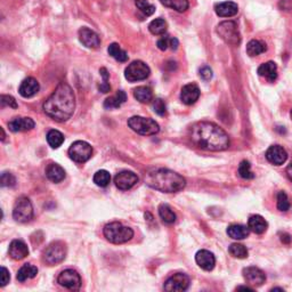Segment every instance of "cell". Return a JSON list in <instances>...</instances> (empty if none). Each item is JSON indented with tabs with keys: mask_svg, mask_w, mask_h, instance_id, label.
Returning <instances> with one entry per match:
<instances>
[{
	"mask_svg": "<svg viewBox=\"0 0 292 292\" xmlns=\"http://www.w3.org/2000/svg\"><path fill=\"white\" fill-rule=\"evenodd\" d=\"M191 141L207 151H225L229 147V137L220 127L213 122H198L191 129Z\"/></svg>",
	"mask_w": 292,
	"mask_h": 292,
	"instance_id": "cell-1",
	"label": "cell"
},
{
	"mask_svg": "<svg viewBox=\"0 0 292 292\" xmlns=\"http://www.w3.org/2000/svg\"><path fill=\"white\" fill-rule=\"evenodd\" d=\"M44 112L57 122H64L72 117L75 109V96L68 83L61 82L44 103Z\"/></svg>",
	"mask_w": 292,
	"mask_h": 292,
	"instance_id": "cell-2",
	"label": "cell"
},
{
	"mask_svg": "<svg viewBox=\"0 0 292 292\" xmlns=\"http://www.w3.org/2000/svg\"><path fill=\"white\" fill-rule=\"evenodd\" d=\"M144 182L153 190L163 193H176L186 185V180L177 172L164 168L151 169L144 176Z\"/></svg>",
	"mask_w": 292,
	"mask_h": 292,
	"instance_id": "cell-3",
	"label": "cell"
},
{
	"mask_svg": "<svg viewBox=\"0 0 292 292\" xmlns=\"http://www.w3.org/2000/svg\"><path fill=\"white\" fill-rule=\"evenodd\" d=\"M104 236L111 243L122 244L132 240V237L134 236V230L128 226L122 225L121 222L114 221L105 225Z\"/></svg>",
	"mask_w": 292,
	"mask_h": 292,
	"instance_id": "cell-4",
	"label": "cell"
},
{
	"mask_svg": "<svg viewBox=\"0 0 292 292\" xmlns=\"http://www.w3.org/2000/svg\"><path fill=\"white\" fill-rule=\"evenodd\" d=\"M128 126L134 132L144 136H152L159 133L160 127L153 119L144 117H132L128 120Z\"/></svg>",
	"mask_w": 292,
	"mask_h": 292,
	"instance_id": "cell-5",
	"label": "cell"
},
{
	"mask_svg": "<svg viewBox=\"0 0 292 292\" xmlns=\"http://www.w3.org/2000/svg\"><path fill=\"white\" fill-rule=\"evenodd\" d=\"M217 33L226 44L236 46L241 42V34L237 24L234 21H224L217 26Z\"/></svg>",
	"mask_w": 292,
	"mask_h": 292,
	"instance_id": "cell-6",
	"label": "cell"
},
{
	"mask_svg": "<svg viewBox=\"0 0 292 292\" xmlns=\"http://www.w3.org/2000/svg\"><path fill=\"white\" fill-rule=\"evenodd\" d=\"M67 245L63 242H53L45 249L42 253V260L48 265H56L62 263L67 257Z\"/></svg>",
	"mask_w": 292,
	"mask_h": 292,
	"instance_id": "cell-7",
	"label": "cell"
},
{
	"mask_svg": "<svg viewBox=\"0 0 292 292\" xmlns=\"http://www.w3.org/2000/svg\"><path fill=\"white\" fill-rule=\"evenodd\" d=\"M149 74H151V70L143 61H134L125 70L126 79L130 82L142 81V80L147 79Z\"/></svg>",
	"mask_w": 292,
	"mask_h": 292,
	"instance_id": "cell-8",
	"label": "cell"
},
{
	"mask_svg": "<svg viewBox=\"0 0 292 292\" xmlns=\"http://www.w3.org/2000/svg\"><path fill=\"white\" fill-rule=\"evenodd\" d=\"M33 217V207L28 198L22 197L16 200L13 209V218L18 222H28Z\"/></svg>",
	"mask_w": 292,
	"mask_h": 292,
	"instance_id": "cell-9",
	"label": "cell"
},
{
	"mask_svg": "<svg viewBox=\"0 0 292 292\" xmlns=\"http://www.w3.org/2000/svg\"><path fill=\"white\" fill-rule=\"evenodd\" d=\"M69 155L74 162H87L93 155V147L83 141H76L69 148Z\"/></svg>",
	"mask_w": 292,
	"mask_h": 292,
	"instance_id": "cell-10",
	"label": "cell"
},
{
	"mask_svg": "<svg viewBox=\"0 0 292 292\" xmlns=\"http://www.w3.org/2000/svg\"><path fill=\"white\" fill-rule=\"evenodd\" d=\"M57 282L61 287L67 288L69 290H79L81 287V278L74 270L63 271L57 278Z\"/></svg>",
	"mask_w": 292,
	"mask_h": 292,
	"instance_id": "cell-11",
	"label": "cell"
},
{
	"mask_svg": "<svg viewBox=\"0 0 292 292\" xmlns=\"http://www.w3.org/2000/svg\"><path fill=\"white\" fill-rule=\"evenodd\" d=\"M190 287V278L183 273H177L169 278L164 283V290L169 292L186 291Z\"/></svg>",
	"mask_w": 292,
	"mask_h": 292,
	"instance_id": "cell-12",
	"label": "cell"
},
{
	"mask_svg": "<svg viewBox=\"0 0 292 292\" xmlns=\"http://www.w3.org/2000/svg\"><path fill=\"white\" fill-rule=\"evenodd\" d=\"M114 183L119 190L127 191L133 188L138 183V177L135 172L124 170L120 171L114 177Z\"/></svg>",
	"mask_w": 292,
	"mask_h": 292,
	"instance_id": "cell-13",
	"label": "cell"
},
{
	"mask_svg": "<svg viewBox=\"0 0 292 292\" xmlns=\"http://www.w3.org/2000/svg\"><path fill=\"white\" fill-rule=\"evenodd\" d=\"M79 40L84 47L96 49L101 45V39H99L98 34L93 30L88 28H81L79 30Z\"/></svg>",
	"mask_w": 292,
	"mask_h": 292,
	"instance_id": "cell-14",
	"label": "cell"
},
{
	"mask_svg": "<svg viewBox=\"0 0 292 292\" xmlns=\"http://www.w3.org/2000/svg\"><path fill=\"white\" fill-rule=\"evenodd\" d=\"M243 278L252 287H260L266 281V275L258 267H247L243 270Z\"/></svg>",
	"mask_w": 292,
	"mask_h": 292,
	"instance_id": "cell-15",
	"label": "cell"
},
{
	"mask_svg": "<svg viewBox=\"0 0 292 292\" xmlns=\"http://www.w3.org/2000/svg\"><path fill=\"white\" fill-rule=\"evenodd\" d=\"M266 159L274 166H282L288 159V153L282 146L272 145L266 151Z\"/></svg>",
	"mask_w": 292,
	"mask_h": 292,
	"instance_id": "cell-16",
	"label": "cell"
},
{
	"mask_svg": "<svg viewBox=\"0 0 292 292\" xmlns=\"http://www.w3.org/2000/svg\"><path fill=\"white\" fill-rule=\"evenodd\" d=\"M200 97V89L195 83L185 84L180 91V99L185 105H192Z\"/></svg>",
	"mask_w": 292,
	"mask_h": 292,
	"instance_id": "cell-17",
	"label": "cell"
},
{
	"mask_svg": "<svg viewBox=\"0 0 292 292\" xmlns=\"http://www.w3.org/2000/svg\"><path fill=\"white\" fill-rule=\"evenodd\" d=\"M40 89V84L38 82L37 79L34 78H26L22 81L20 88H18V91H20V95L24 98H30L32 96L36 95Z\"/></svg>",
	"mask_w": 292,
	"mask_h": 292,
	"instance_id": "cell-18",
	"label": "cell"
},
{
	"mask_svg": "<svg viewBox=\"0 0 292 292\" xmlns=\"http://www.w3.org/2000/svg\"><path fill=\"white\" fill-rule=\"evenodd\" d=\"M195 261L202 270L213 271L215 265H216V258L214 253L208 250H200L195 255Z\"/></svg>",
	"mask_w": 292,
	"mask_h": 292,
	"instance_id": "cell-19",
	"label": "cell"
},
{
	"mask_svg": "<svg viewBox=\"0 0 292 292\" xmlns=\"http://www.w3.org/2000/svg\"><path fill=\"white\" fill-rule=\"evenodd\" d=\"M8 127L13 133L29 132L34 128V121L31 118H14L8 122Z\"/></svg>",
	"mask_w": 292,
	"mask_h": 292,
	"instance_id": "cell-20",
	"label": "cell"
},
{
	"mask_svg": "<svg viewBox=\"0 0 292 292\" xmlns=\"http://www.w3.org/2000/svg\"><path fill=\"white\" fill-rule=\"evenodd\" d=\"M215 11L220 17H233L239 11V6L234 1H222L215 6Z\"/></svg>",
	"mask_w": 292,
	"mask_h": 292,
	"instance_id": "cell-21",
	"label": "cell"
},
{
	"mask_svg": "<svg viewBox=\"0 0 292 292\" xmlns=\"http://www.w3.org/2000/svg\"><path fill=\"white\" fill-rule=\"evenodd\" d=\"M9 256L15 260H22L29 255V248L21 240H14L9 245Z\"/></svg>",
	"mask_w": 292,
	"mask_h": 292,
	"instance_id": "cell-22",
	"label": "cell"
},
{
	"mask_svg": "<svg viewBox=\"0 0 292 292\" xmlns=\"http://www.w3.org/2000/svg\"><path fill=\"white\" fill-rule=\"evenodd\" d=\"M258 74L266 79L267 81L274 82L278 79V65H276V63L272 62V61L263 63L258 68Z\"/></svg>",
	"mask_w": 292,
	"mask_h": 292,
	"instance_id": "cell-23",
	"label": "cell"
},
{
	"mask_svg": "<svg viewBox=\"0 0 292 292\" xmlns=\"http://www.w3.org/2000/svg\"><path fill=\"white\" fill-rule=\"evenodd\" d=\"M248 227L249 229L252 230L253 233L263 234L264 232H266L268 224L267 221L265 220V218L261 217L260 215H253V216L249 218Z\"/></svg>",
	"mask_w": 292,
	"mask_h": 292,
	"instance_id": "cell-24",
	"label": "cell"
},
{
	"mask_svg": "<svg viewBox=\"0 0 292 292\" xmlns=\"http://www.w3.org/2000/svg\"><path fill=\"white\" fill-rule=\"evenodd\" d=\"M46 176L53 183H61L65 178V170L59 164L51 163L46 168Z\"/></svg>",
	"mask_w": 292,
	"mask_h": 292,
	"instance_id": "cell-25",
	"label": "cell"
},
{
	"mask_svg": "<svg viewBox=\"0 0 292 292\" xmlns=\"http://www.w3.org/2000/svg\"><path fill=\"white\" fill-rule=\"evenodd\" d=\"M127 101V95L124 90H118L115 95L106 98L104 102V107L106 110H113L120 107Z\"/></svg>",
	"mask_w": 292,
	"mask_h": 292,
	"instance_id": "cell-26",
	"label": "cell"
},
{
	"mask_svg": "<svg viewBox=\"0 0 292 292\" xmlns=\"http://www.w3.org/2000/svg\"><path fill=\"white\" fill-rule=\"evenodd\" d=\"M250 229L247 226L240 224H233L227 227V234L234 240H243L249 235Z\"/></svg>",
	"mask_w": 292,
	"mask_h": 292,
	"instance_id": "cell-27",
	"label": "cell"
},
{
	"mask_svg": "<svg viewBox=\"0 0 292 292\" xmlns=\"http://www.w3.org/2000/svg\"><path fill=\"white\" fill-rule=\"evenodd\" d=\"M38 274V268L36 266H33L31 264H25L18 270L17 273V280L20 282H25L28 280H31L33 278H36Z\"/></svg>",
	"mask_w": 292,
	"mask_h": 292,
	"instance_id": "cell-28",
	"label": "cell"
},
{
	"mask_svg": "<svg viewBox=\"0 0 292 292\" xmlns=\"http://www.w3.org/2000/svg\"><path fill=\"white\" fill-rule=\"evenodd\" d=\"M134 97H135L138 102L141 103H151L153 101V93L151 88L146 86H141L134 89Z\"/></svg>",
	"mask_w": 292,
	"mask_h": 292,
	"instance_id": "cell-29",
	"label": "cell"
},
{
	"mask_svg": "<svg viewBox=\"0 0 292 292\" xmlns=\"http://www.w3.org/2000/svg\"><path fill=\"white\" fill-rule=\"evenodd\" d=\"M107 52H109V55L111 57H113V59L115 61H118V62L124 63L128 61V54H127V52L120 47V45L119 44H115V42L111 44L109 46V48H107Z\"/></svg>",
	"mask_w": 292,
	"mask_h": 292,
	"instance_id": "cell-30",
	"label": "cell"
},
{
	"mask_svg": "<svg viewBox=\"0 0 292 292\" xmlns=\"http://www.w3.org/2000/svg\"><path fill=\"white\" fill-rule=\"evenodd\" d=\"M168 24L163 18H155L148 24L149 32L154 34V36H163V34H166Z\"/></svg>",
	"mask_w": 292,
	"mask_h": 292,
	"instance_id": "cell-31",
	"label": "cell"
},
{
	"mask_svg": "<svg viewBox=\"0 0 292 292\" xmlns=\"http://www.w3.org/2000/svg\"><path fill=\"white\" fill-rule=\"evenodd\" d=\"M266 44L260 40H251L247 45V54L251 57L260 55V54L266 52Z\"/></svg>",
	"mask_w": 292,
	"mask_h": 292,
	"instance_id": "cell-32",
	"label": "cell"
},
{
	"mask_svg": "<svg viewBox=\"0 0 292 292\" xmlns=\"http://www.w3.org/2000/svg\"><path fill=\"white\" fill-rule=\"evenodd\" d=\"M161 3L163 6L168 7V8H171L178 13H184L188 9V0H160Z\"/></svg>",
	"mask_w": 292,
	"mask_h": 292,
	"instance_id": "cell-33",
	"label": "cell"
},
{
	"mask_svg": "<svg viewBox=\"0 0 292 292\" xmlns=\"http://www.w3.org/2000/svg\"><path fill=\"white\" fill-rule=\"evenodd\" d=\"M47 142L53 148H59L60 146L64 143L63 134L55 129L49 130L47 134Z\"/></svg>",
	"mask_w": 292,
	"mask_h": 292,
	"instance_id": "cell-34",
	"label": "cell"
},
{
	"mask_svg": "<svg viewBox=\"0 0 292 292\" xmlns=\"http://www.w3.org/2000/svg\"><path fill=\"white\" fill-rule=\"evenodd\" d=\"M159 215L160 218L167 224H174L176 221V214L168 205H161L159 207Z\"/></svg>",
	"mask_w": 292,
	"mask_h": 292,
	"instance_id": "cell-35",
	"label": "cell"
},
{
	"mask_svg": "<svg viewBox=\"0 0 292 292\" xmlns=\"http://www.w3.org/2000/svg\"><path fill=\"white\" fill-rule=\"evenodd\" d=\"M228 251L230 253V256L234 257V258H237V259H244V258H247L248 255H249L248 249L245 248L243 244H240V243L230 244Z\"/></svg>",
	"mask_w": 292,
	"mask_h": 292,
	"instance_id": "cell-36",
	"label": "cell"
},
{
	"mask_svg": "<svg viewBox=\"0 0 292 292\" xmlns=\"http://www.w3.org/2000/svg\"><path fill=\"white\" fill-rule=\"evenodd\" d=\"M111 182V175L106 170H98L94 175V183L99 187H106Z\"/></svg>",
	"mask_w": 292,
	"mask_h": 292,
	"instance_id": "cell-37",
	"label": "cell"
},
{
	"mask_svg": "<svg viewBox=\"0 0 292 292\" xmlns=\"http://www.w3.org/2000/svg\"><path fill=\"white\" fill-rule=\"evenodd\" d=\"M135 5L143 13L144 16H151L155 11V6L148 2L147 0H135Z\"/></svg>",
	"mask_w": 292,
	"mask_h": 292,
	"instance_id": "cell-38",
	"label": "cell"
},
{
	"mask_svg": "<svg viewBox=\"0 0 292 292\" xmlns=\"http://www.w3.org/2000/svg\"><path fill=\"white\" fill-rule=\"evenodd\" d=\"M239 175L243 179H252L255 177L253 172L251 171V164L249 161H242L239 166Z\"/></svg>",
	"mask_w": 292,
	"mask_h": 292,
	"instance_id": "cell-39",
	"label": "cell"
},
{
	"mask_svg": "<svg viewBox=\"0 0 292 292\" xmlns=\"http://www.w3.org/2000/svg\"><path fill=\"white\" fill-rule=\"evenodd\" d=\"M278 209L280 211H283V213L290 209L289 199H288V195L283 191L279 192L278 194Z\"/></svg>",
	"mask_w": 292,
	"mask_h": 292,
	"instance_id": "cell-40",
	"label": "cell"
},
{
	"mask_svg": "<svg viewBox=\"0 0 292 292\" xmlns=\"http://www.w3.org/2000/svg\"><path fill=\"white\" fill-rule=\"evenodd\" d=\"M152 107H153V111H154L157 115H161V117L167 113V105H166V103H164L163 99H161V98L153 99Z\"/></svg>",
	"mask_w": 292,
	"mask_h": 292,
	"instance_id": "cell-41",
	"label": "cell"
},
{
	"mask_svg": "<svg viewBox=\"0 0 292 292\" xmlns=\"http://www.w3.org/2000/svg\"><path fill=\"white\" fill-rule=\"evenodd\" d=\"M0 103H1V107L5 106H9L13 107V109H17V103L15 101L14 97L8 95H1V98H0Z\"/></svg>",
	"mask_w": 292,
	"mask_h": 292,
	"instance_id": "cell-42",
	"label": "cell"
},
{
	"mask_svg": "<svg viewBox=\"0 0 292 292\" xmlns=\"http://www.w3.org/2000/svg\"><path fill=\"white\" fill-rule=\"evenodd\" d=\"M171 38L172 37H169V36H166V34H163V36L157 40V48H159L160 51H167L168 48H170Z\"/></svg>",
	"mask_w": 292,
	"mask_h": 292,
	"instance_id": "cell-43",
	"label": "cell"
},
{
	"mask_svg": "<svg viewBox=\"0 0 292 292\" xmlns=\"http://www.w3.org/2000/svg\"><path fill=\"white\" fill-rule=\"evenodd\" d=\"M16 180L10 172H2L1 175V186H14Z\"/></svg>",
	"mask_w": 292,
	"mask_h": 292,
	"instance_id": "cell-44",
	"label": "cell"
},
{
	"mask_svg": "<svg viewBox=\"0 0 292 292\" xmlns=\"http://www.w3.org/2000/svg\"><path fill=\"white\" fill-rule=\"evenodd\" d=\"M10 275L9 272L6 267H1V272H0V286L5 287L7 283H9Z\"/></svg>",
	"mask_w": 292,
	"mask_h": 292,
	"instance_id": "cell-45",
	"label": "cell"
},
{
	"mask_svg": "<svg viewBox=\"0 0 292 292\" xmlns=\"http://www.w3.org/2000/svg\"><path fill=\"white\" fill-rule=\"evenodd\" d=\"M200 76L206 81H208L211 78H213V70L209 67H203L200 69Z\"/></svg>",
	"mask_w": 292,
	"mask_h": 292,
	"instance_id": "cell-46",
	"label": "cell"
},
{
	"mask_svg": "<svg viewBox=\"0 0 292 292\" xmlns=\"http://www.w3.org/2000/svg\"><path fill=\"white\" fill-rule=\"evenodd\" d=\"M280 8L282 10H291L292 9V0H281L279 3Z\"/></svg>",
	"mask_w": 292,
	"mask_h": 292,
	"instance_id": "cell-47",
	"label": "cell"
},
{
	"mask_svg": "<svg viewBox=\"0 0 292 292\" xmlns=\"http://www.w3.org/2000/svg\"><path fill=\"white\" fill-rule=\"evenodd\" d=\"M98 90L99 91H102L103 94H106V93H109V91L111 90V86H110V83L109 82H105V81H103L101 84H99L98 86Z\"/></svg>",
	"mask_w": 292,
	"mask_h": 292,
	"instance_id": "cell-48",
	"label": "cell"
},
{
	"mask_svg": "<svg viewBox=\"0 0 292 292\" xmlns=\"http://www.w3.org/2000/svg\"><path fill=\"white\" fill-rule=\"evenodd\" d=\"M281 241L284 244H290L291 243V235L288 233H282L281 234Z\"/></svg>",
	"mask_w": 292,
	"mask_h": 292,
	"instance_id": "cell-49",
	"label": "cell"
},
{
	"mask_svg": "<svg viewBox=\"0 0 292 292\" xmlns=\"http://www.w3.org/2000/svg\"><path fill=\"white\" fill-rule=\"evenodd\" d=\"M178 46H179V41L176 39V38H174L172 37L171 38V45H170V48L171 49H174V51H176V49L178 48Z\"/></svg>",
	"mask_w": 292,
	"mask_h": 292,
	"instance_id": "cell-50",
	"label": "cell"
},
{
	"mask_svg": "<svg viewBox=\"0 0 292 292\" xmlns=\"http://www.w3.org/2000/svg\"><path fill=\"white\" fill-rule=\"evenodd\" d=\"M287 175H288V177H289V179L292 182V162L289 164V167L287 168Z\"/></svg>",
	"mask_w": 292,
	"mask_h": 292,
	"instance_id": "cell-51",
	"label": "cell"
},
{
	"mask_svg": "<svg viewBox=\"0 0 292 292\" xmlns=\"http://www.w3.org/2000/svg\"><path fill=\"white\" fill-rule=\"evenodd\" d=\"M237 290H247V291H252V288H249V287H239V288H237Z\"/></svg>",
	"mask_w": 292,
	"mask_h": 292,
	"instance_id": "cell-52",
	"label": "cell"
},
{
	"mask_svg": "<svg viewBox=\"0 0 292 292\" xmlns=\"http://www.w3.org/2000/svg\"><path fill=\"white\" fill-rule=\"evenodd\" d=\"M291 119H292V111H291Z\"/></svg>",
	"mask_w": 292,
	"mask_h": 292,
	"instance_id": "cell-53",
	"label": "cell"
}]
</instances>
